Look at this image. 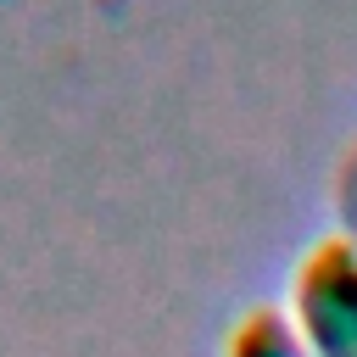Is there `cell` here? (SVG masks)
Wrapping results in <instances>:
<instances>
[{
    "instance_id": "3957f363",
    "label": "cell",
    "mask_w": 357,
    "mask_h": 357,
    "mask_svg": "<svg viewBox=\"0 0 357 357\" xmlns=\"http://www.w3.org/2000/svg\"><path fill=\"white\" fill-rule=\"evenodd\" d=\"M335 206H340L346 240L357 245V139H351V151L340 156V173H335Z\"/></svg>"
},
{
    "instance_id": "7a4b0ae2",
    "label": "cell",
    "mask_w": 357,
    "mask_h": 357,
    "mask_svg": "<svg viewBox=\"0 0 357 357\" xmlns=\"http://www.w3.org/2000/svg\"><path fill=\"white\" fill-rule=\"evenodd\" d=\"M229 357H312L307 340L296 335V324L273 307H251L234 335H229Z\"/></svg>"
},
{
    "instance_id": "6da1fadb",
    "label": "cell",
    "mask_w": 357,
    "mask_h": 357,
    "mask_svg": "<svg viewBox=\"0 0 357 357\" xmlns=\"http://www.w3.org/2000/svg\"><path fill=\"white\" fill-rule=\"evenodd\" d=\"M296 335L312 357H357V245L346 234L318 240L290 284Z\"/></svg>"
}]
</instances>
